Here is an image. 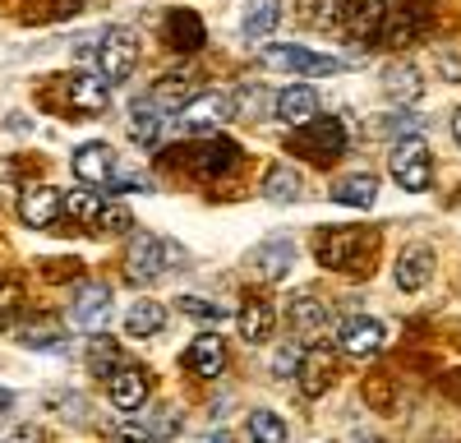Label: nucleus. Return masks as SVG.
I'll return each instance as SVG.
<instances>
[{
  "instance_id": "f257e3e1",
  "label": "nucleus",
  "mask_w": 461,
  "mask_h": 443,
  "mask_svg": "<svg viewBox=\"0 0 461 443\" xmlns=\"http://www.w3.org/2000/svg\"><path fill=\"white\" fill-rule=\"evenodd\" d=\"M125 264H130V277L134 282H162V277H171L185 264V249L176 240H167V236L139 231V236H130Z\"/></svg>"
},
{
  "instance_id": "f03ea898",
  "label": "nucleus",
  "mask_w": 461,
  "mask_h": 443,
  "mask_svg": "<svg viewBox=\"0 0 461 443\" xmlns=\"http://www.w3.org/2000/svg\"><path fill=\"white\" fill-rule=\"evenodd\" d=\"M388 171H393V180L402 185L406 194H425V190H429V180H434L429 143L420 139V134L397 139V143H393V153H388Z\"/></svg>"
},
{
  "instance_id": "7ed1b4c3",
  "label": "nucleus",
  "mask_w": 461,
  "mask_h": 443,
  "mask_svg": "<svg viewBox=\"0 0 461 443\" xmlns=\"http://www.w3.org/2000/svg\"><path fill=\"white\" fill-rule=\"evenodd\" d=\"M176 116L189 134H217L226 121H236V102H230V93H221V88H203L194 97H185L176 106Z\"/></svg>"
},
{
  "instance_id": "20e7f679",
  "label": "nucleus",
  "mask_w": 461,
  "mask_h": 443,
  "mask_svg": "<svg viewBox=\"0 0 461 443\" xmlns=\"http://www.w3.org/2000/svg\"><path fill=\"white\" fill-rule=\"evenodd\" d=\"M134 65H139L134 32H130V28H106L102 42H97V74L115 88V84H125L130 74H134Z\"/></svg>"
},
{
  "instance_id": "39448f33",
  "label": "nucleus",
  "mask_w": 461,
  "mask_h": 443,
  "mask_svg": "<svg viewBox=\"0 0 461 443\" xmlns=\"http://www.w3.org/2000/svg\"><path fill=\"white\" fill-rule=\"evenodd\" d=\"M258 60H263L267 69L300 74V79H319V74H337V69H341V60H337V56H319V51L286 47V42H277V47H263V51H258Z\"/></svg>"
},
{
  "instance_id": "423d86ee",
  "label": "nucleus",
  "mask_w": 461,
  "mask_h": 443,
  "mask_svg": "<svg viewBox=\"0 0 461 443\" xmlns=\"http://www.w3.org/2000/svg\"><path fill=\"white\" fill-rule=\"evenodd\" d=\"M69 167H74V180H84V185H111L115 180V148L111 143H102V139H93V143H79L74 148V158H69Z\"/></svg>"
},
{
  "instance_id": "0eeeda50",
  "label": "nucleus",
  "mask_w": 461,
  "mask_h": 443,
  "mask_svg": "<svg viewBox=\"0 0 461 443\" xmlns=\"http://www.w3.org/2000/svg\"><path fill=\"white\" fill-rule=\"evenodd\" d=\"M295 148H304V153H314V158H341L346 130H341L337 116H314V121L295 125Z\"/></svg>"
},
{
  "instance_id": "6e6552de",
  "label": "nucleus",
  "mask_w": 461,
  "mask_h": 443,
  "mask_svg": "<svg viewBox=\"0 0 461 443\" xmlns=\"http://www.w3.org/2000/svg\"><path fill=\"white\" fill-rule=\"evenodd\" d=\"M337 342H341V351H346V356L369 360V356H378V351H383V342H388V328H383L378 319H369V314H356V319H346V323H341Z\"/></svg>"
},
{
  "instance_id": "1a4fd4ad",
  "label": "nucleus",
  "mask_w": 461,
  "mask_h": 443,
  "mask_svg": "<svg viewBox=\"0 0 461 443\" xmlns=\"http://www.w3.org/2000/svg\"><path fill=\"white\" fill-rule=\"evenodd\" d=\"M69 319L84 332H106L111 328V286H84L69 305Z\"/></svg>"
},
{
  "instance_id": "9d476101",
  "label": "nucleus",
  "mask_w": 461,
  "mask_h": 443,
  "mask_svg": "<svg viewBox=\"0 0 461 443\" xmlns=\"http://www.w3.org/2000/svg\"><path fill=\"white\" fill-rule=\"evenodd\" d=\"M429 23H434V10L415 0V5H402L393 19H383V28H378V32H383V42L406 47V42H415L420 32H429Z\"/></svg>"
},
{
  "instance_id": "9b49d317",
  "label": "nucleus",
  "mask_w": 461,
  "mask_h": 443,
  "mask_svg": "<svg viewBox=\"0 0 461 443\" xmlns=\"http://www.w3.org/2000/svg\"><path fill=\"white\" fill-rule=\"evenodd\" d=\"M125 130H130V139L139 148H152V143L162 139V130H167V111L152 102V97H134L130 102V116H125Z\"/></svg>"
},
{
  "instance_id": "f8f14e48",
  "label": "nucleus",
  "mask_w": 461,
  "mask_h": 443,
  "mask_svg": "<svg viewBox=\"0 0 461 443\" xmlns=\"http://www.w3.org/2000/svg\"><path fill=\"white\" fill-rule=\"evenodd\" d=\"M106 384H111V402L121 411H139L148 402V369H139V365H121L115 375H106Z\"/></svg>"
},
{
  "instance_id": "ddd939ff",
  "label": "nucleus",
  "mask_w": 461,
  "mask_h": 443,
  "mask_svg": "<svg viewBox=\"0 0 461 443\" xmlns=\"http://www.w3.org/2000/svg\"><path fill=\"white\" fill-rule=\"evenodd\" d=\"M185 365H189V375H199V379H217L221 369H226V347L217 332H203V338H194L185 347Z\"/></svg>"
},
{
  "instance_id": "4468645a",
  "label": "nucleus",
  "mask_w": 461,
  "mask_h": 443,
  "mask_svg": "<svg viewBox=\"0 0 461 443\" xmlns=\"http://www.w3.org/2000/svg\"><path fill=\"white\" fill-rule=\"evenodd\" d=\"M56 212H60V190H51V185H28V190L19 194L23 227H51Z\"/></svg>"
},
{
  "instance_id": "2eb2a0df",
  "label": "nucleus",
  "mask_w": 461,
  "mask_h": 443,
  "mask_svg": "<svg viewBox=\"0 0 461 443\" xmlns=\"http://www.w3.org/2000/svg\"><path fill=\"white\" fill-rule=\"evenodd\" d=\"M383 19H388L383 0H346V5H341V23H346V32H351L356 42H369V37H378Z\"/></svg>"
},
{
  "instance_id": "dca6fc26",
  "label": "nucleus",
  "mask_w": 461,
  "mask_h": 443,
  "mask_svg": "<svg viewBox=\"0 0 461 443\" xmlns=\"http://www.w3.org/2000/svg\"><path fill=\"white\" fill-rule=\"evenodd\" d=\"M273 111L286 121V125H304V121H314L319 116V93L310 84H291L273 97Z\"/></svg>"
},
{
  "instance_id": "f3484780",
  "label": "nucleus",
  "mask_w": 461,
  "mask_h": 443,
  "mask_svg": "<svg viewBox=\"0 0 461 443\" xmlns=\"http://www.w3.org/2000/svg\"><path fill=\"white\" fill-rule=\"evenodd\" d=\"M434 277V249L429 245H406L397 254V286L402 291H420Z\"/></svg>"
},
{
  "instance_id": "a211bd4d",
  "label": "nucleus",
  "mask_w": 461,
  "mask_h": 443,
  "mask_svg": "<svg viewBox=\"0 0 461 443\" xmlns=\"http://www.w3.org/2000/svg\"><path fill=\"white\" fill-rule=\"evenodd\" d=\"M300 393L304 397H323L328 384H332V356L323 347H310V351H300Z\"/></svg>"
},
{
  "instance_id": "6ab92c4d",
  "label": "nucleus",
  "mask_w": 461,
  "mask_h": 443,
  "mask_svg": "<svg viewBox=\"0 0 461 443\" xmlns=\"http://www.w3.org/2000/svg\"><path fill=\"white\" fill-rule=\"evenodd\" d=\"M69 102H74V111L97 116V111H106V102H111V84L102 79V74H69Z\"/></svg>"
},
{
  "instance_id": "aec40b11",
  "label": "nucleus",
  "mask_w": 461,
  "mask_h": 443,
  "mask_svg": "<svg viewBox=\"0 0 461 443\" xmlns=\"http://www.w3.org/2000/svg\"><path fill=\"white\" fill-rule=\"evenodd\" d=\"M383 93H388L397 106H406V102H415L420 93H425V79H420V69H415V65L393 60L388 69H383Z\"/></svg>"
},
{
  "instance_id": "412c9836",
  "label": "nucleus",
  "mask_w": 461,
  "mask_h": 443,
  "mask_svg": "<svg viewBox=\"0 0 461 443\" xmlns=\"http://www.w3.org/2000/svg\"><path fill=\"white\" fill-rule=\"evenodd\" d=\"M277 23H282V0H249L240 32H245V42H263V37H273Z\"/></svg>"
},
{
  "instance_id": "4be33fe9",
  "label": "nucleus",
  "mask_w": 461,
  "mask_h": 443,
  "mask_svg": "<svg viewBox=\"0 0 461 443\" xmlns=\"http://www.w3.org/2000/svg\"><path fill=\"white\" fill-rule=\"evenodd\" d=\"M365 245H374V236H365V231H337L332 240L323 236L319 240V258H323V264L332 268H346V264H360V258H356V249H365Z\"/></svg>"
},
{
  "instance_id": "5701e85b",
  "label": "nucleus",
  "mask_w": 461,
  "mask_h": 443,
  "mask_svg": "<svg viewBox=\"0 0 461 443\" xmlns=\"http://www.w3.org/2000/svg\"><path fill=\"white\" fill-rule=\"evenodd\" d=\"M236 323H240V338L258 347V342L273 338L277 314H273V305H267V301H245V305H240V314H236Z\"/></svg>"
},
{
  "instance_id": "b1692460",
  "label": "nucleus",
  "mask_w": 461,
  "mask_h": 443,
  "mask_svg": "<svg viewBox=\"0 0 461 443\" xmlns=\"http://www.w3.org/2000/svg\"><path fill=\"white\" fill-rule=\"evenodd\" d=\"M291 264H295V245H291V240H263V245L254 249V268H258L267 282H282V277L291 273Z\"/></svg>"
},
{
  "instance_id": "393cba45",
  "label": "nucleus",
  "mask_w": 461,
  "mask_h": 443,
  "mask_svg": "<svg viewBox=\"0 0 461 443\" xmlns=\"http://www.w3.org/2000/svg\"><path fill=\"white\" fill-rule=\"evenodd\" d=\"M167 42L176 51H199L203 47V19L194 10H176L167 14Z\"/></svg>"
},
{
  "instance_id": "a878e982",
  "label": "nucleus",
  "mask_w": 461,
  "mask_h": 443,
  "mask_svg": "<svg viewBox=\"0 0 461 443\" xmlns=\"http://www.w3.org/2000/svg\"><path fill=\"white\" fill-rule=\"evenodd\" d=\"M332 199L346 203V208H374V199H378V180H374L369 171H356V176H346V180L332 185Z\"/></svg>"
},
{
  "instance_id": "bb28decb",
  "label": "nucleus",
  "mask_w": 461,
  "mask_h": 443,
  "mask_svg": "<svg viewBox=\"0 0 461 443\" xmlns=\"http://www.w3.org/2000/svg\"><path fill=\"white\" fill-rule=\"evenodd\" d=\"M258 194H263V199H273V203H295V199L304 194V180H300L295 167H273V171L263 176Z\"/></svg>"
},
{
  "instance_id": "cd10ccee",
  "label": "nucleus",
  "mask_w": 461,
  "mask_h": 443,
  "mask_svg": "<svg viewBox=\"0 0 461 443\" xmlns=\"http://www.w3.org/2000/svg\"><path fill=\"white\" fill-rule=\"evenodd\" d=\"M162 328H167L162 301H134L130 305V314H125V332H130V338H158Z\"/></svg>"
},
{
  "instance_id": "c85d7f7f",
  "label": "nucleus",
  "mask_w": 461,
  "mask_h": 443,
  "mask_svg": "<svg viewBox=\"0 0 461 443\" xmlns=\"http://www.w3.org/2000/svg\"><path fill=\"white\" fill-rule=\"evenodd\" d=\"M291 323L300 338H323V328H328V310L323 301H314V295H300V301H291Z\"/></svg>"
},
{
  "instance_id": "c756f323",
  "label": "nucleus",
  "mask_w": 461,
  "mask_h": 443,
  "mask_svg": "<svg viewBox=\"0 0 461 443\" xmlns=\"http://www.w3.org/2000/svg\"><path fill=\"white\" fill-rule=\"evenodd\" d=\"M273 97H277V93H267L263 84H258V88L249 84V88H240V93H230V102H236V116H240V121H263V111L273 106Z\"/></svg>"
},
{
  "instance_id": "7c9ffc66",
  "label": "nucleus",
  "mask_w": 461,
  "mask_h": 443,
  "mask_svg": "<svg viewBox=\"0 0 461 443\" xmlns=\"http://www.w3.org/2000/svg\"><path fill=\"white\" fill-rule=\"evenodd\" d=\"M249 438L254 443H286V420L277 411H249Z\"/></svg>"
},
{
  "instance_id": "2f4dec72",
  "label": "nucleus",
  "mask_w": 461,
  "mask_h": 443,
  "mask_svg": "<svg viewBox=\"0 0 461 443\" xmlns=\"http://www.w3.org/2000/svg\"><path fill=\"white\" fill-rule=\"evenodd\" d=\"M60 208L74 217V222H84V227H97V212H102V199L93 190H69L60 199Z\"/></svg>"
},
{
  "instance_id": "473e14b6",
  "label": "nucleus",
  "mask_w": 461,
  "mask_h": 443,
  "mask_svg": "<svg viewBox=\"0 0 461 443\" xmlns=\"http://www.w3.org/2000/svg\"><path fill=\"white\" fill-rule=\"evenodd\" d=\"M115 365H121V347H115L111 338H93V347H88V369H93L97 379H106Z\"/></svg>"
},
{
  "instance_id": "72a5a7b5",
  "label": "nucleus",
  "mask_w": 461,
  "mask_h": 443,
  "mask_svg": "<svg viewBox=\"0 0 461 443\" xmlns=\"http://www.w3.org/2000/svg\"><path fill=\"white\" fill-rule=\"evenodd\" d=\"M19 342L23 347H42V351H60L65 347L56 323H28V328H19Z\"/></svg>"
},
{
  "instance_id": "f704fd0d",
  "label": "nucleus",
  "mask_w": 461,
  "mask_h": 443,
  "mask_svg": "<svg viewBox=\"0 0 461 443\" xmlns=\"http://www.w3.org/2000/svg\"><path fill=\"white\" fill-rule=\"evenodd\" d=\"M180 310H185L189 319H199V323H221V319H226V305H212V301H203V295H185Z\"/></svg>"
},
{
  "instance_id": "c9c22d12",
  "label": "nucleus",
  "mask_w": 461,
  "mask_h": 443,
  "mask_svg": "<svg viewBox=\"0 0 461 443\" xmlns=\"http://www.w3.org/2000/svg\"><path fill=\"white\" fill-rule=\"evenodd\" d=\"M97 227L121 236V231H130V227H134V217H130V208H125V203H102V212H97Z\"/></svg>"
},
{
  "instance_id": "e433bc0d",
  "label": "nucleus",
  "mask_w": 461,
  "mask_h": 443,
  "mask_svg": "<svg viewBox=\"0 0 461 443\" xmlns=\"http://www.w3.org/2000/svg\"><path fill=\"white\" fill-rule=\"evenodd\" d=\"M295 365H300V347L286 342V347L277 351V360H273V375H277V379H291V375H295Z\"/></svg>"
},
{
  "instance_id": "4c0bfd02",
  "label": "nucleus",
  "mask_w": 461,
  "mask_h": 443,
  "mask_svg": "<svg viewBox=\"0 0 461 443\" xmlns=\"http://www.w3.org/2000/svg\"><path fill=\"white\" fill-rule=\"evenodd\" d=\"M60 416H65V420L88 425V402H84V397H60Z\"/></svg>"
},
{
  "instance_id": "58836bf2",
  "label": "nucleus",
  "mask_w": 461,
  "mask_h": 443,
  "mask_svg": "<svg viewBox=\"0 0 461 443\" xmlns=\"http://www.w3.org/2000/svg\"><path fill=\"white\" fill-rule=\"evenodd\" d=\"M0 443H42V429H37V425H14Z\"/></svg>"
},
{
  "instance_id": "ea45409f",
  "label": "nucleus",
  "mask_w": 461,
  "mask_h": 443,
  "mask_svg": "<svg viewBox=\"0 0 461 443\" xmlns=\"http://www.w3.org/2000/svg\"><path fill=\"white\" fill-rule=\"evenodd\" d=\"M115 443H158L143 425H125V429H115Z\"/></svg>"
},
{
  "instance_id": "a19ab883",
  "label": "nucleus",
  "mask_w": 461,
  "mask_h": 443,
  "mask_svg": "<svg viewBox=\"0 0 461 443\" xmlns=\"http://www.w3.org/2000/svg\"><path fill=\"white\" fill-rule=\"evenodd\" d=\"M452 134H456V143H461V111H456V116H452Z\"/></svg>"
},
{
  "instance_id": "79ce46f5",
  "label": "nucleus",
  "mask_w": 461,
  "mask_h": 443,
  "mask_svg": "<svg viewBox=\"0 0 461 443\" xmlns=\"http://www.w3.org/2000/svg\"><path fill=\"white\" fill-rule=\"evenodd\" d=\"M10 402H14V397H10V393H0V406H10Z\"/></svg>"
}]
</instances>
